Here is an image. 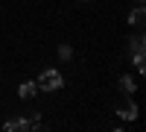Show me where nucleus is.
I'll return each mask as SVG.
<instances>
[{
	"label": "nucleus",
	"mask_w": 146,
	"mask_h": 132,
	"mask_svg": "<svg viewBox=\"0 0 146 132\" xmlns=\"http://www.w3.org/2000/svg\"><path fill=\"white\" fill-rule=\"evenodd\" d=\"M62 85H64V79H62L58 70H44V74L38 76V88L41 91H58Z\"/></svg>",
	"instance_id": "1"
},
{
	"label": "nucleus",
	"mask_w": 146,
	"mask_h": 132,
	"mask_svg": "<svg viewBox=\"0 0 146 132\" xmlns=\"http://www.w3.org/2000/svg\"><path fill=\"white\" fill-rule=\"evenodd\" d=\"M131 53H143V35H135V38H131Z\"/></svg>",
	"instance_id": "7"
},
{
	"label": "nucleus",
	"mask_w": 146,
	"mask_h": 132,
	"mask_svg": "<svg viewBox=\"0 0 146 132\" xmlns=\"http://www.w3.org/2000/svg\"><path fill=\"white\" fill-rule=\"evenodd\" d=\"M3 129H6V132H27V129H32V117H18V121H6V123H3Z\"/></svg>",
	"instance_id": "2"
},
{
	"label": "nucleus",
	"mask_w": 146,
	"mask_h": 132,
	"mask_svg": "<svg viewBox=\"0 0 146 132\" xmlns=\"http://www.w3.org/2000/svg\"><path fill=\"white\" fill-rule=\"evenodd\" d=\"M82 3H85V0H82Z\"/></svg>",
	"instance_id": "11"
},
{
	"label": "nucleus",
	"mask_w": 146,
	"mask_h": 132,
	"mask_svg": "<svg viewBox=\"0 0 146 132\" xmlns=\"http://www.w3.org/2000/svg\"><path fill=\"white\" fill-rule=\"evenodd\" d=\"M117 115L123 117V121H135V117H137V106L131 103V100H126V103L117 106Z\"/></svg>",
	"instance_id": "3"
},
{
	"label": "nucleus",
	"mask_w": 146,
	"mask_h": 132,
	"mask_svg": "<svg viewBox=\"0 0 146 132\" xmlns=\"http://www.w3.org/2000/svg\"><path fill=\"white\" fill-rule=\"evenodd\" d=\"M143 21H146V12H143V6L137 3V6H135V12L129 15V23H131V27H143Z\"/></svg>",
	"instance_id": "5"
},
{
	"label": "nucleus",
	"mask_w": 146,
	"mask_h": 132,
	"mask_svg": "<svg viewBox=\"0 0 146 132\" xmlns=\"http://www.w3.org/2000/svg\"><path fill=\"white\" fill-rule=\"evenodd\" d=\"M120 88H123L126 94H131V91H135L137 85H135V79H131V76H123V79H120Z\"/></svg>",
	"instance_id": "6"
},
{
	"label": "nucleus",
	"mask_w": 146,
	"mask_h": 132,
	"mask_svg": "<svg viewBox=\"0 0 146 132\" xmlns=\"http://www.w3.org/2000/svg\"><path fill=\"white\" fill-rule=\"evenodd\" d=\"M35 91H38V85H35L32 79H27V82H21V88H18V94H21L23 100H32V97H35Z\"/></svg>",
	"instance_id": "4"
},
{
	"label": "nucleus",
	"mask_w": 146,
	"mask_h": 132,
	"mask_svg": "<svg viewBox=\"0 0 146 132\" xmlns=\"http://www.w3.org/2000/svg\"><path fill=\"white\" fill-rule=\"evenodd\" d=\"M135 68H137V70L146 68V65H143V53H135Z\"/></svg>",
	"instance_id": "9"
},
{
	"label": "nucleus",
	"mask_w": 146,
	"mask_h": 132,
	"mask_svg": "<svg viewBox=\"0 0 146 132\" xmlns=\"http://www.w3.org/2000/svg\"><path fill=\"white\" fill-rule=\"evenodd\" d=\"M58 56H62V59H70V56H73V50H70L67 44H62V47H58Z\"/></svg>",
	"instance_id": "8"
},
{
	"label": "nucleus",
	"mask_w": 146,
	"mask_h": 132,
	"mask_svg": "<svg viewBox=\"0 0 146 132\" xmlns=\"http://www.w3.org/2000/svg\"><path fill=\"white\" fill-rule=\"evenodd\" d=\"M135 3H140V6H143V0H135Z\"/></svg>",
	"instance_id": "10"
}]
</instances>
